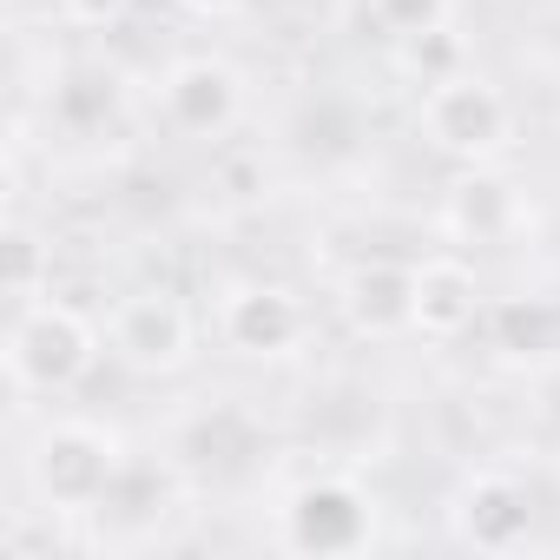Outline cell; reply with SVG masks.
I'll return each mask as SVG.
<instances>
[{"label":"cell","mask_w":560,"mask_h":560,"mask_svg":"<svg viewBox=\"0 0 560 560\" xmlns=\"http://www.w3.org/2000/svg\"><path fill=\"white\" fill-rule=\"evenodd\" d=\"M126 468L132 462H126L119 435L100 429V422H47L34 435V448H27V488H34V501L47 514H73V521L100 514V501L119 488Z\"/></svg>","instance_id":"6da1fadb"},{"label":"cell","mask_w":560,"mask_h":560,"mask_svg":"<svg viewBox=\"0 0 560 560\" xmlns=\"http://www.w3.org/2000/svg\"><path fill=\"white\" fill-rule=\"evenodd\" d=\"M106 337L73 311V304H21L8 324V383L14 396H67L93 376Z\"/></svg>","instance_id":"7a4b0ae2"},{"label":"cell","mask_w":560,"mask_h":560,"mask_svg":"<svg viewBox=\"0 0 560 560\" xmlns=\"http://www.w3.org/2000/svg\"><path fill=\"white\" fill-rule=\"evenodd\" d=\"M422 139L455 159V165H488L514 145V106L494 80L481 73H455L442 86H422Z\"/></svg>","instance_id":"3957f363"},{"label":"cell","mask_w":560,"mask_h":560,"mask_svg":"<svg viewBox=\"0 0 560 560\" xmlns=\"http://www.w3.org/2000/svg\"><path fill=\"white\" fill-rule=\"evenodd\" d=\"M106 350L139 370V376H178L198 350V324L185 311L178 291L165 284H145V291H126L106 317Z\"/></svg>","instance_id":"277c9868"},{"label":"cell","mask_w":560,"mask_h":560,"mask_svg":"<svg viewBox=\"0 0 560 560\" xmlns=\"http://www.w3.org/2000/svg\"><path fill=\"white\" fill-rule=\"evenodd\" d=\"M376 540V501L350 475H311L284 501V547L291 553H357Z\"/></svg>","instance_id":"5b68a950"},{"label":"cell","mask_w":560,"mask_h":560,"mask_svg":"<svg viewBox=\"0 0 560 560\" xmlns=\"http://www.w3.org/2000/svg\"><path fill=\"white\" fill-rule=\"evenodd\" d=\"M218 337L250 363H284L311 343V304L291 284H237L218 304Z\"/></svg>","instance_id":"8992f818"},{"label":"cell","mask_w":560,"mask_h":560,"mask_svg":"<svg viewBox=\"0 0 560 560\" xmlns=\"http://www.w3.org/2000/svg\"><path fill=\"white\" fill-rule=\"evenodd\" d=\"M159 113L178 139H224L244 113V80L231 60H211V54H191L178 67H165L159 80Z\"/></svg>","instance_id":"52a82bcc"},{"label":"cell","mask_w":560,"mask_h":560,"mask_svg":"<svg viewBox=\"0 0 560 560\" xmlns=\"http://www.w3.org/2000/svg\"><path fill=\"white\" fill-rule=\"evenodd\" d=\"M455 540L462 547H481V553H514L534 540V494L521 475L508 468H475L462 488H455Z\"/></svg>","instance_id":"ba28073f"},{"label":"cell","mask_w":560,"mask_h":560,"mask_svg":"<svg viewBox=\"0 0 560 560\" xmlns=\"http://www.w3.org/2000/svg\"><path fill=\"white\" fill-rule=\"evenodd\" d=\"M337 311L357 337L370 343H389V337H409L416 330V264H396V257H363L343 270L337 284Z\"/></svg>","instance_id":"9c48e42d"},{"label":"cell","mask_w":560,"mask_h":560,"mask_svg":"<svg viewBox=\"0 0 560 560\" xmlns=\"http://www.w3.org/2000/svg\"><path fill=\"white\" fill-rule=\"evenodd\" d=\"M481 317H488V298H481L475 264H462V257H422L416 264V337L455 343Z\"/></svg>","instance_id":"30bf717a"},{"label":"cell","mask_w":560,"mask_h":560,"mask_svg":"<svg viewBox=\"0 0 560 560\" xmlns=\"http://www.w3.org/2000/svg\"><path fill=\"white\" fill-rule=\"evenodd\" d=\"M521 191L501 178V172H488V165H468L455 185H448V198H442V224L462 237V244H508L514 231H521Z\"/></svg>","instance_id":"8fae6325"},{"label":"cell","mask_w":560,"mask_h":560,"mask_svg":"<svg viewBox=\"0 0 560 560\" xmlns=\"http://www.w3.org/2000/svg\"><path fill=\"white\" fill-rule=\"evenodd\" d=\"M488 343H494L501 357L540 363V357L560 343V317H553L540 298H501V304H488Z\"/></svg>","instance_id":"7c38bea8"},{"label":"cell","mask_w":560,"mask_h":560,"mask_svg":"<svg viewBox=\"0 0 560 560\" xmlns=\"http://www.w3.org/2000/svg\"><path fill=\"white\" fill-rule=\"evenodd\" d=\"M113 106H119V80H113L106 67H73V73L54 80V119H60L67 132H93V126H106Z\"/></svg>","instance_id":"4fadbf2b"},{"label":"cell","mask_w":560,"mask_h":560,"mask_svg":"<svg viewBox=\"0 0 560 560\" xmlns=\"http://www.w3.org/2000/svg\"><path fill=\"white\" fill-rule=\"evenodd\" d=\"M8 298H14V311L54 298V244L27 218H8Z\"/></svg>","instance_id":"5bb4252c"},{"label":"cell","mask_w":560,"mask_h":560,"mask_svg":"<svg viewBox=\"0 0 560 560\" xmlns=\"http://www.w3.org/2000/svg\"><path fill=\"white\" fill-rule=\"evenodd\" d=\"M396 67H402L409 80H422V86H442V80L468 73V54H462V34L442 21V27H429V34L396 40Z\"/></svg>","instance_id":"9a60e30c"},{"label":"cell","mask_w":560,"mask_h":560,"mask_svg":"<svg viewBox=\"0 0 560 560\" xmlns=\"http://www.w3.org/2000/svg\"><path fill=\"white\" fill-rule=\"evenodd\" d=\"M455 0H370V21L389 34V40H409V34H429L448 21Z\"/></svg>","instance_id":"2e32d148"},{"label":"cell","mask_w":560,"mask_h":560,"mask_svg":"<svg viewBox=\"0 0 560 560\" xmlns=\"http://www.w3.org/2000/svg\"><path fill=\"white\" fill-rule=\"evenodd\" d=\"M60 14L73 27H86V34H106V27H119L132 14V0H60Z\"/></svg>","instance_id":"e0dca14e"},{"label":"cell","mask_w":560,"mask_h":560,"mask_svg":"<svg viewBox=\"0 0 560 560\" xmlns=\"http://www.w3.org/2000/svg\"><path fill=\"white\" fill-rule=\"evenodd\" d=\"M178 8H191V14H205V21H224V14L244 8V0H178Z\"/></svg>","instance_id":"ac0fdd59"}]
</instances>
